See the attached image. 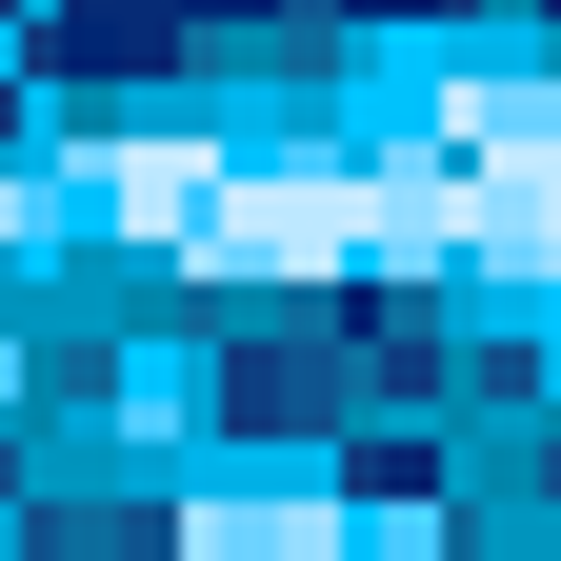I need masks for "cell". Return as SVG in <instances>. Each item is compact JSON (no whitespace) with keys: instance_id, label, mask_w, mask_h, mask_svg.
I'll list each match as a JSON object with an SVG mask.
<instances>
[{"instance_id":"obj_1","label":"cell","mask_w":561,"mask_h":561,"mask_svg":"<svg viewBox=\"0 0 561 561\" xmlns=\"http://www.w3.org/2000/svg\"><path fill=\"white\" fill-rule=\"evenodd\" d=\"M421 381H442V341L381 321V301L280 321V341H241V362H221V401H241V421H381V401H421Z\"/></svg>"},{"instance_id":"obj_2","label":"cell","mask_w":561,"mask_h":561,"mask_svg":"<svg viewBox=\"0 0 561 561\" xmlns=\"http://www.w3.org/2000/svg\"><path fill=\"white\" fill-rule=\"evenodd\" d=\"M201 21L181 0H81V21H60V60H81V81H121V60H181Z\"/></svg>"}]
</instances>
